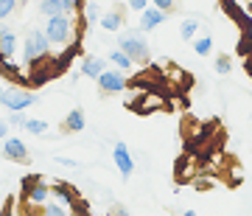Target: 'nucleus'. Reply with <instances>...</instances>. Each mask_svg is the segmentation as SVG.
I'll list each match as a JSON object with an SVG mask.
<instances>
[{"mask_svg": "<svg viewBox=\"0 0 252 216\" xmlns=\"http://www.w3.org/2000/svg\"><path fill=\"white\" fill-rule=\"evenodd\" d=\"M180 216H199V214H196V211H182Z\"/></svg>", "mask_w": 252, "mask_h": 216, "instance_id": "obj_30", "label": "nucleus"}, {"mask_svg": "<svg viewBox=\"0 0 252 216\" xmlns=\"http://www.w3.org/2000/svg\"><path fill=\"white\" fill-rule=\"evenodd\" d=\"M84 17H87V23H95V20H101V11L95 3H87L84 6Z\"/></svg>", "mask_w": 252, "mask_h": 216, "instance_id": "obj_23", "label": "nucleus"}, {"mask_svg": "<svg viewBox=\"0 0 252 216\" xmlns=\"http://www.w3.org/2000/svg\"><path fill=\"white\" fill-rule=\"evenodd\" d=\"M162 20H165V11L154 9V6H149L146 11H140V23H137V28L143 31V34H149V31H154V28L160 26Z\"/></svg>", "mask_w": 252, "mask_h": 216, "instance_id": "obj_10", "label": "nucleus"}, {"mask_svg": "<svg viewBox=\"0 0 252 216\" xmlns=\"http://www.w3.org/2000/svg\"><path fill=\"white\" fill-rule=\"evenodd\" d=\"M14 54H17V36H14V31L0 28V56L3 59H11Z\"/></svg>", "mask_w": 252, "mask_h": 216, "instance_id": "obj_11", "label": "nucleus"}, {"mask_svg": "<svg viewBox=\"0 0 252 216\" xmlns=\"http://www.w3.org/2000/svg\"><path fill=\"white\" fill-rule=\"evenodd\" d=\"M104 71H107V62H104L101 56H87V59L81 62V73H84L87 79H98Z\"/></svg>", "mask_w": 252, "mask_h": 216, "instance_id": "obj_12", "label": "nucleus"}, {"mask_svg": "<svg viewBox=\"0 0 252 216\" xmlns=\"http://www.w3.org/2000/svg\"><path fill=\"white\" fill-rule=\"evenodd\" d=\"M51 194H54L56 202H59V205H64V208L76 205V194H73V188H70V185H64V182H56L54 188H51Z\"/></svg>", "mask_w": 252, "mask_h": 216, "instance_id": "obj_13", "label": "nucleus"}, {"mask_svg": "<svg viewBox=\"0 0 252 216\" xmlns=\"http://www.w3.org/2000/svg\"><path fill=\"white\" fill-rule=\"evenodd\" d=\"M26 129L31 132V135H42V132H48V124L45 121H39V118H28Z\"/></svg>", "mask_w": 252, "mask_h": 216, "instance_id": "obj_20", "label": "nucleus"}, {"mask_svg": "<svg viewBox=\"0 0 252 216\" xmlns=\"http://www.w3.org/2000/svg\"><path fill=\"white\" fill-rule=\"evenodd\" d=\"M115 216H129V211L126 208H115Z\"/></svg>", "mask_w": 252, "mask_h": 216, "instance_id": "obj_29", "label": "nucleus"}, {"mask_svg": "<svg viewBox=\"0 0 252 216\" xmlns=\"http://www.w3.org/2000/svg\"><path fill=\"white\" fill-rule=\"evenodd\" d=\"M112 160H115V169L121 171V177L129 180L132 171H135V157H132V152H129V146H126L124 141H118V144L112 146Z\"/></svg>", "mask_w": 252, "mask_h": 216, "instance_id": "obj_6", "label": "nucleus"}, {"mask_svg": "<svg viewBox=\"0 0 252 216\" xmlns=\"http://www.w3.org/2000/svg\"><path fill=\"white\" fill-rule=\"evenodd\" d=\"M190 45H193L196 56H207L210 51H213V39H210V36H199V39H193Z\"/></svg>", "mask_w": 252, "mask_h": 216, "instance_id": "obj_18", "label": "nucleus"}, {"mask_svg": "<svg viewBox=\"0 0 252 216\" xmlns=\"http://www.w3.org/2000/svg\"><path fill=\"white\" fill-rule=\"evenodd\" d=\"M152 6V0H129V9L132 11H146Z\"/></svg>", "mask_w": 252, "mask_h": 216, "instance_id": "obj_26", "label": "nucleus"}, {"mask_svg": "<svg viewBox=\"0 0 252 216\" xmlns=\"http://www.w3.org/2000/svg\"><path fill=\"white\" fill-rule=\"evenodd\" d=\"M95 81H98V87L107 93V96H115V93H124L126 90V76L121 71H112V68H107V71L101 73Z\"/></svg>", "mask_w": 252, "mask_h": 216, "instance_id": "obj_7", "label": "nucleus"}, {"mask_svg": "<svg viewBox=\"0 0 252 216\" xmlns=\"http://www.w3.org/2000/svg\"><path fill=\"white\" fill-rule=\"evenodd\" d=\"M23 191H26V199L28 205H48V197H51V188H48L42 177H26L23 180Z\"/></svg>", "mask_w": 252, "mask_h": 216, "instance_id": "obj_5", "label": "nucleus"}, {"mask_svg": "<svg viewBox=\"0 0 252 216\" xmlns=\"http://www.w3.org/2000/svg\"><path fill=\"white\" fill-rule=\"evenodd\" d=\"M196 34H199V20L185 17V20L180 23V39H185V42H193V39H196Z\"/></svg>", "mask_w": 252, "mask_h": 216, "instance_id": "obj_15", "label": "nucleus"}, {"mask_svg": "<svg viewBox=\"0 0 252 216\" xmlns=\"http://www.w3.org/2000/svg\"><path fill=\"white\" fill-rule=\"evenodd\" d=\"M48 51H51V39L42 28H34V31H28L26 42H23V59L26 65H36L39 59H45Z\"/></svg>", "mask_w": 252, "mask_h": 216, "instance_id": "obj_2", "label": "nucleus"}, {"mask_svg": "<svg viewBox=\"0 0 252 216\" xmlns=\"http://www.w3.org/2000/svg\"><path fill=\"white\" fill-rule=\"evenodd\" d=\"M56 163H62V166H67V169H76V166H79L76 160H67V157H56Z\"/></svg>", "mask_w": 252, "mask_h": 216, "instance_id": "obj_28", "label": "nucleus"}, {"mask_svg": "<svg viewBox=\"0 0 252 216\" xmlns=\"http://www.w3.org/2000/svg\"><path fill=\"white\" fill-rule=\"evenodd\" d=\"M152 6L168 14V11H174V6H177V3H174V0H152Z\"/></svg>", "mask_w": 252, "mask_h": 216, "instance_id": "obj_24", "label": "nucleus"}, {"mask_svg": "<svg viewBox=\"0 0 252 216\" xmlns=\"http://www.w3.org/2000/svg\"><path fill=\"white\" fill-rule=\"evenodd\" d=\"M250 9H252V6H250ZM250 14H252V11H250Z\"/></svg>", "mask_w": 252, "mask_h": 216, "instance_id": "obj_31", "label": "nucleus"}, {"mask_svg": "<svg viewBox=\"0 0 252 216\" xmlns=\"http://www.w3.org/2000/svg\"><path fill=\"white\" fill-rule=\"evenodd\" d=\"M213 68H216V73H219V76H227V73L233 71V56H230V54L216 56V65H213Z\"/></svg>", "mask_w": 252, "mask_h": 216, "instance_id": "obj_19", "label": "nucleus"}, {"mask_svg": "<svg viewBox=\"0 0 252 216\" xmlns=\"http://www.w3.org/2000/svg\"><path fill=\"white\" fill-rule=\"evenodd\" d=\"M3 154H6L9 160H14V163H26L28 160V149H26V144H23L20 138H6V141H3Z\"/></svg>", "mask_w": 252, "mask_h": 216, "instance_id": "obj_9", "label": "nucleus"}, {"mask_svg": "<svg viewBox=\"0 0 252 216\" xmlns=\"http://www.w3.org/2000/svg\"><path fill=\"white\" fill-rule=\"evenodd\" d=\"M84 126H87L84 112H81V109H70V112H67V118H64V129H67V132H81Z\"/></svg>", "mask_w": 252, "mask_h": 216, "instance_id": "obj_16", "label": "nucleus"}, {"mask_svg": "<svg viewBox=\"0 0 252 216\" xmlns=\"http://www.w3.org/2000/svg\"><path fill=\"white\" fill-rule=\"evenodd\" d=\"M118 48H121L126 56H132V62H149V56H152L149 42H146V36H143L140 28H137V31H124L121 39H118Z\"/></svg>", "mask_w": 252, "mask_h": 216, "instance_id": "obj_1", "label": "nucleus"}, {"mask_svg": "<svg viewBox=\"0 0 252 216\" xmlns=\"http://www.w3.org/2000/svg\"><path fill=\"white\" fill-rule=\"evenodd\" d=\"M101 28H104V31H121V26H124V14H121V11H107V14H101Z\"/></svg>", "mask_w": 252, "mask_h": 216, "instance_id": "obj_14", "label": "nucleus"}, {"mask_svg": "<svg viewBox=\"0 0 252 216\" xmlns=\"http://www.w3.org/2000/svg\"><path fill=\"white\" fill-rule=\"evenodd\" d=\"M14 9H17V0H0V20H6Z\"/></svg>", "mask_w": 252, "mask_h": 216, "instance_id": "obj_22", "label": "nucleus"}, {"mask_svg": "<svg viewBox=\"0 0 252 216\" xmlns=\"http://www.w3.org/2000/svg\"><path fill=\"white\" fill-rule=\"evenodd\" d=\"M51 39V45H64L73 39V17L70 14H56V17H48L45 28H42Z\"/></svg>", "mask_w": 252, "mask_h": 216, "instance_id": "obj_3", "label": "nucleus"}, {"mask_svg": "<svg viewBox=\"0 0 252 216\" xmlns=\"http://www.w3.org/2000/svg\"><path fill=\"white\" fill-rule=\"evenodd\" d=\"M36 99L39 96H34V93H28V90H20V87H3L0 90V104L9 107L11 112H23L26 107L36 104Z\"/></svg>", "mask_w": 252, "mask_h": 216, "instance_id": "obj_4", "label": "nucleus"}, {"mask_svg": "<svg viewBox=\"0 0 252 216\" xmlns=\"http://www.w3.org/2000/svg\"><path fill=\"white\" fill-rule=\"evenodd\" d=\"M6 121H9V126H26V124H28V118L23 115V112H11Z\"/></svg>", "mask_w": 252, "mask_h": 216, "instance_id": "obj_25", "label": "nucleus"}, {"mask_svg": "<svg viewBox=\"0 0 252 216\" xmlns=\"http://www.w3.org/2000/svg\"><path fill=\"white\" fill-rule=\"evenodd\" d=\"M109 62L115 65V68H121V71H129V68H132V56H126L124 51H121V48H115V51H112V54H109Z\"/></svg>", "mask_w": 252, "mask_h": 216, "instance_id": "obj_17", "label": "nucleus"}, {"mask_svg": "<svg viewBox=\"0 0 252 216\" xmlns=\"http://www.w3.org/2000/svg\"><path fill=\"white\" fill-rule=\"evenodd\" d=\"M6 135H9V121L0 118V141H6Z\"/></svg>", "mask_w": 252, "mask_h": 216, "instance_id": "obj_27", "label": "nucleus"}, {"mask_svg": "<svg viewBox=\"0 0 252 216\" xmlns=\"http://www.w3.org/2000/svg\"><path fill=\"white\" fill-rule=\"evenodd\" d=\"M81 6V0H39V11L45 17H56V14H73Z\"/></svg>", "mask_w": 252, "mask_h": 216, "instance_id": "obj_8", "label": "nucleus"}, {"mask_svg": "<svg viewBox=\"0 0 252 216\" xmlns=\"http://www.w3.org/2000/svg\"><path fill=\"white\" fill-rule=\"evenodd\" d=\"M42 216H70V214H67V208H64V205L48 202V205H45V211H42Z\"/></svg>", "mask_w": 252, "mask_h": 216, "instance_id": "obj_21", "label": "nucleus"}]
</instances>
